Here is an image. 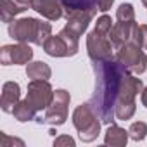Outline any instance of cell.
<instances>
[{
    "mask_svg": "<svg viewBox=\"0 0 147 147\" xmlns=\"http://www.w3.org/2000/svg\"><path fill=\"white\" fill-rule=\"evenodd\" d=\"M31 9L49 21H59L64 16V7L61 0H33Z\"/></svg>",
    "mask_w": 147,
    "mask_h": 147,
    "instance_id": "obj_10",
    "label": "cell"
},
{
    "mask_svg": "<svg viewBox=\"0 0 147 147\" xmlns=\"http://www.w3.org/2000/svg\"><path fill=\"white\" fill-rule=\"evenodd\" d=\"M133 45H138L140 49H147V24H135L133 28V35H131V42Z\"/></svg>",
    "mask_w": 147,
    "mask_h": 147,
    "instance_id": "obj_22",
    "label": "cell"
},
{
    "mask_svg": "<svg viewBox=\"0 0 147 147\" xmlns=\"http://www.w3.org/2000/svg\"><path fill=\"white\" fill-rule=\"evenodd\" d=\"M69 100H71V95H69L67 90H62V88L55 90L50 106L45 109L43 125H50V126H61V125H64L66 119H67Z\"/></svg>",
    "mask_w": 147,
    "mask_h": 147,
    "instance_id": "obj_6",
    "label": "cell"
},
{
    "mask_svg": "<svg viewBox=\"0 0 147 147\" xmlns=\"http://www.w3.org/2000/svg\"><path fill=\"white\" fill-rule=\"evenodd\" d=\"M21 100V87L16 82H5L2 87V97H0V107L4 113H12L14 107Z\"/></svg>",
    "mask_w": 147,
    "mask_h": 147,
    "instance_id": "obj_11",
    "label": "cell"
},
{
    "mask_svg": "<svg viewBox=\"0 0 147 147\" xmlns=\"http://www.w3.org/2000/svg\"><path fill=\"white\" fill-rule=\"evenodd\" d=\"M100 118L90 102H83L73 111V125H75L80 140L85 144L94 142L100 133Z\"/></svg>",
    "mask_w": 147,
    "mask_h": 147,
    "instance_id": "obj_4",
    "label": "cell"
},
{
    "mask_svg": "<svg viewBox=\"0 0 147 147\" xmlns=\"http://www.w3.org/2000/svg\"><path fill=\"white\" fill-rule=\"evenodd\" d=\"M114 4V0H97V5H99V11L100 12H107Z\"/></svg>",
    "mask_w": 147,
    "mask_h": 147,
    "instance_id": "obj_26",
    "label": "cell"
},
{
    "mask_svg": "<svg viewBox=\"0 0 147 147\" xmlns=\"http://www.w3.org/2000/svg\"><path fill=\"white\" fill-rule=\"evenodd\" d=\"M140 100H142V106L147 107V87H144V90L140 94Z\"/></svg>",
    "mask_w": 147,
    "mask_h": 147,
    "instance_id": "obj_27",
    "label": "cell"
},
{
    "mask_svg": "<svg viewBox=\"0 0 147 147\" xmlns=\"http://www.w3.org/2000/svg\"><path fill=\"white\" fill-rule=\"evenodd\" d=\"M66 16V28H69L73 33H76L78 36H82L85 31H87V28H88V24H90V21L94 19L90 14H87V12H67V14H64Z\"/></svg>",
    "mask_w": 147,
    "mask_h": 147,
    "instance_id": "obj_14",
    "label": "cell"
},
{
    "mask_svg": "<svg viewBox=\"0 0 147 147\" xmlns=\"http://www.w3.org/2000/svg\"><path fill=\"white\" fill-rule=\"evenodd\" d=\"M61 4L64 7V14H67V12H87L92 18H95L97 11H99L97 0H61Z\"/></svg>",
    "mask_w": 147,
    "mask_h": 147,
    "instance_id": "obj_13",
    "label": "cell"
},
{
    "mask_svg": "<svg viewBox=\"0 0 147 147\" xmlns=\"http://www.w3.org/2000/svg\"><path fill=\"white\" fill-rule=\"evenodd\" d=\"M7 31H9V36L16 42L43 45L45 40L52 35V24L36 18H23L9 23Z\"/></svg>",
    "mask_w": 147,
    "mask_h": 147,
    "instance_id": "obj_2",
    "label": "cell"
},
{
    "mask_svg": "<svg viewBox=\"0 0 147 147\" xmlns=\"http://www.w3.org/2000/svg\"><path fill=\"white\" fill-rule=\"evenodd\" d=\"M135 21L131 23H123V21H118L113 24V30L109 33V38L114 45V49H119L126 43L131 42V35H133V28H135Z\"/></svg>",
    "mask_w": 147,
    "mask_h": 147,
    "instance_id": "obj_12",
    "label": "cell"
},
{
    "mask_svg": "<svg viewBox=\"0 0 147 147\" xmlns=\"http://www.w3.org/2000/svg\"><path fill=\"white\" fill-rule=\"evenodd\" d=\"M75 138L69 137V135H59L55 140H54V147H62V145H67V147H75Z\"/></svg>",
    "mask_w": 147,
    "mask_h": 147,
    "instance_id": "obj_24",
    "label": "cell"
},
{
    "mask_svg": "<svg viewBox=\"0 0 147 147\" xmlns=\"http://www.w3.org/2000/svg\"><path fill=\"white\" fill-rule=\"evenodd\" d=\"M128 135H130L131 140L142 142V140L147 137V123H144V121H135V123H131L130 128H128Z\"/></svg>",
    "mask_w": 147,
    "mask_h": 147,
    "instance_id": "obj_21",
    "label": "cell"
},
{
    "mask_svg": "<svg viewBox=\"0 0 147 147\" xmlns=\"http://www.w3.org/2000/svg\"><path fill=\"white\" fill-rule=\"evenodd\" d=\"M26 76L30 80H49L52 76V69L43 61H31L26 64Z\"/></svg>",
    "mask_w": 147,
    "mask_h": 147,
    "instance_id": "obj_18",
    "label": "cell"
},
{
    "mask_svg": "<svg viewBox=\"0 0 147 147\" xmlns=\"http://www.w3.org/2000/svg\"><path fill=\"white\" fill-rule=\"evenodd\" d=\"M114 57L130 73H133V75H142V73H145V69H147V55L142 52V49L138 45L126 43V45L116 49Z\"/></svg>",
    "mask_w": 147,
    "mask_h": 147,
    "instance_id": "obj_5",
    "label": "cell"
},
{
    "mask_svg": "<svg viewBox=\"0 0 147 147\" xmlns=\"http://www.w3.org/2000/svg\"><path fill=\"white\" fill-rule=\"evenodd\" d=\"M94 75H95V88L90 97V104L97 111L100 121L104 125H113L116 121L114 107H116V99L121 88V82L128 69L113 59H104V61H94Z\"/></svg>",
    "mask_w": 147,
    "mask_h": 147,
    "instance_id": "obj_1",
    "label": "cell"
},
{
    "mask_svg": "<svg viewBox=\"0 0 147 147\" xmlns=\"http://www.w3.org/2000/svg\"><path fill=\"white\" fill-rule=\"evenodd\" d=\"M0 137H2V147H9V145H19V147H24V142L19 140V138H12V137H9V135H5V133H2Z\"/></svg>",
    "mask_w": 147,
    "mask_h": 147,
    "instance_id": "obj_25",
    "label": "cell"
},
{
    "mask_svg": "<svg viewBox=\"0 0 147 147\" xmlns=\"http://www.w3.org/2000/svg\"><path fill=\"white\" fill-rule=\"evenodd\" d=\"M24 11L28 9L18 0H0V19H2V23H12L14 18Z\"/></svg>",
    "mask_w": 147,
    "mask_h": 147,
    "instance_id": "obj_17",
    "label": "cell"
},
{
    "mask_svg": "<svg viewBox=\"0 0 147 147\" xmlns=\"http://www.w3.org/2000/svg\"><path fill=\"white\" fill-rule=\"evenodd\" d=\"M42 47H43V52H45L47 55H50V57H71L69 49H67L66 42L61 38L59 33H57L55 36L50 35V36L45 40V43H43Z\"/></svg>",
    "mask_w": 147,
    "mask_h": 147,
    "instance_id": "obj_15",
    "label": "cell"
},
{
    "mask_svg": "<svg viewBox=\"0 0 147 147\" xmlns=\"http://www.w3.org/2000/svg\"><path fill=\"white\" fill-rule=\"evenodd\" d=\"M113 42L109 38L107 33H102L99 30L94 28V31H90L87 35V54L90 57V61H104V59H113Z\"/></svg>",
    "mask_w": 147,
    "mask_h": 147,
    "instance_id": "obj_7",
    "label": "cell"
},
{
    "mask_svg": "<svg viewBox=\"0 0 147 147\" xmlns=\"http://www.w3.org/2000/svg\"><path fill=\"white\" fill-rule=\"evenodd\" d=\"M142 4H144V5H145V7H147V0H142Z\"/></svg>",
    "mask_w": 147,
    "mask_h": 147,
    "instance_id": "obj_28",
    "label": "cell"
},
{
    "mask_svg": "<svg viewBox=\"0 0 147 147\" xmlns=\"http://www.w3.org/2000/svg\"><path fill=\"white\" fill-rule=\"evenodd\" d=\"M33 59V49L30 43H12V45H4L0 49V62L4 66H21L28 64Z\"/></svg>",
    "mask_w": 147,
    "mask_h": 147,
    "instance_id": "obj_9",
    "label": "cell"
},
{
    "mask_svg": "<svg viewBox=\"0 0 147 147\" xmlns=\"http://www.w3.org/2000/svg\"><path fill=\"white\" fill-rule=\"evenodd\" d=\"M130 135H128V130L118 126V125H109L106 135H104V144L106 145H111V147H123L126 145Z\"/></svg>",
    "mask_w": 147,
    "mask_h": 147,
    "instance_id": "obj_16",
    "label": "cell"
},
{
    "mask_svg": "<svg viewBox=\"0 0 147 147\" xmlns=\"http://www.w3.org/2000/svg\"><path fill=\"white\" fill-rule=\"evenodd\" d=\"M59 35H61V38L66 42V45H67V49H69V54H71V57L73 55H76L78 54V50H80V36L76 35V33H73L69 28H62L61 31H59Z\"/></svg>",
    "mask_w": 147,
    "mask_h": 147,
    "instance_id": "obj_20",
    "label": "cell"
},
{
    "mask_svg": "<svg viewBox=\"0 0 147 147\" xmlns=\"http://www.w3.org/2000/svg\"><path fill=\"white\" fill-rule=\"evenodd\" d=\"M38 111L24 99V100H19V104L14 107V111H12V114H14V118L19 121V123H28V121H33V119H36V114Z\"/></svg>",
    "mask_w": 147,
    "mask_h": 147,
    "instance_id": "obj_19",
    "label": "cell"
},
{
    "mask_svg": "<svg viewBox=\"0 0 147 147\" xmlns=\"http://www.w3.org/2000/svg\"><path fill=\"white\" fill-rule=\"evenodd\" d=\"M142 90H144L142 80L133 76L128 71L123 78V82H121V88H119V94H118V99H116V107H114L116 119L126 121V119L133 118V114L137 111L135 97L138 94H142Z\"/></svg>",
    "mask_w": 147,
    "mask_h": 147,
    "instance_id": "obj_3",
    "label": "cell"
},
{
    "mask_svg": "<svg viewBox=\"0 0 147 147\" xmlns=\"http://www.w3.org/2000/svg\"><path fill=\"white\" fill-rule=\"evenodd\" d=\"M116 19L123 23H131L135 21V9L131 4H121L116 11Z\"/></svg>",
    "mask_w": 147,
    "mask_h": 147,
    "instance_id": "obj_23",
    "label": "cell"
},
{
    "mask_svg": "<svg viewBox=\"0 0 147 147\" xmlns=\"http://www.w3.org/2000/svg\"><path fill=\"white\" fill-rule=\"evenodd\" d=\"M54 99V88L49 83V80H31L28 83V92H26V100L36 109V111H45Z\"/></svg>",
    "mask_w": 147,
    "mask_h": 147,
    "instance_id": "obj_8",
    "label": "cell"
}]
</instances>
